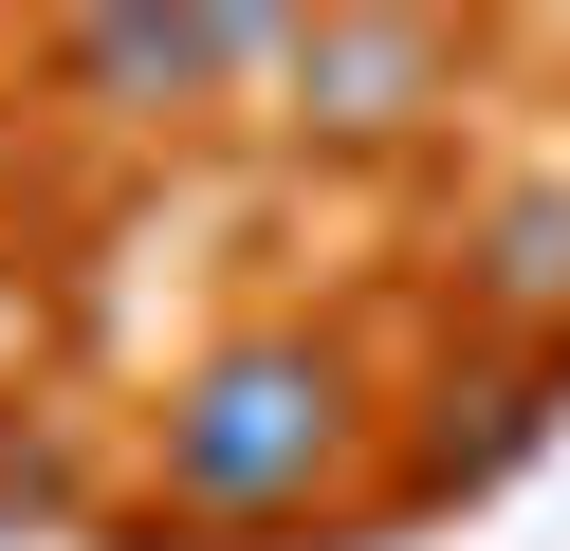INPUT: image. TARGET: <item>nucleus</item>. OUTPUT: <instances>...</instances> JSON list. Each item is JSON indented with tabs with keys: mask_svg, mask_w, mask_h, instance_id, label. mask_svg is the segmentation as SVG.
Returning a JSON list of instances; mask_svg holds the SVG:
<instances>
[{
	"mask_svg": "<svg viewBox=\"0 0 570 551\" xmlns=\"http://www.w3.org/2000/svg\"><path fill=\"white\" fill-rule=\"evenodd\" d=\"M350 460H368V367L332 331H295V313L222 331L166 386V496L203 533H295L313 496H350Z\"/></svg>",
	"mask_w": 570,
	"mask_h": 551,
	"instance_id": "obj_1",
	"label": "nucleus"
},
{
	"mask_svg": "<svg viewBox=\"0 0 570 551\" xmlns=\"http://www.w3.org/2000/svg\"><path fill=\"white\" fill-rule=\"evenodd\" d=\"M276 129L332 147V166H386V147H423L460 110V37L442 19H386V0H350V19H295V73H276Z\"/></svg>",
	"mask_w": 570,
	"mask_h": 551,
	"instance_id": "obj_2",
	"label": "nucleus"
},
{
	"mask_svg": "<svg viewBox=\"0 0 570 551\" xmlns=\"http://www.w3.org/2000/svg\"><path fill=\"white\" fill-rule=\"evenodd\" d=\"M38 73L75 110H111V129H185V110L239 92V73H295V19H56Z\"/></svg>",
	"mask_w": 570,
	"mask_h": 551,
	"instance_id": "obj_3",
	"label": "nucleus"
},
{
	"mask_svg": "<svg viewBox=\"0 0 570 551\" xmlns=\"http://www.w3.org/2000/svg\"><path fill=\"white\" fill-rule=\"evenodd\" d=\"M552 423H570V367H552V350H479V367H442V386H423V441H405V514L497 496L515 460H552Z\"/></svg>",
	"mask_w": 570,
	"mask_h": 551,
	"instance_id": "obj_4",
	"label": "nucleus"
},
{
	"mask_svg": "<svg viewBox=\"0 0 570 551\" xmlns=\"http://www.w3.org/2000/svg\"><path fill=\"white\" fill-rule=\"evenodd\" d=\"M460 294L570 367V184H497V203L460 220Z\"/></svg>",
	"mask_w": 570,
	"mask_h": 551,
	"instance_id": "obj_5",
	"label": "nucleus"
},
{
	"mask_svg": "<svg viewBox=\"0 0 570 551\" xmlns=\"http://www.w3.org/2000/svg\"><path fill=\"white\" fill-rule=\"evenodd\" d=\"M0 514L38 533V514H75V460H56V423H0Z\"/></svg>",
	"mask_w": 570,
	"mask_h": 551,
	"instance_id": "obj_6",
	"label": "nucleus"
},
{
	"mask_svg": "<svg viewBox=\"0 0 570 551\" xmlns=\"http://www.w3.org/2000/svg\"><path fill=\"white\" fill-rule=\"evenodd\" d=\"M19 331H38V313H19V276H0V423H19Z\"/></svg>",
	"mask_w": 570,
	"mask_h": 551,
	"instance_id": "obj_7",
	"label": "nucleus"
}]
</instances>
